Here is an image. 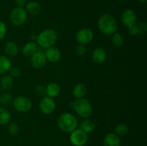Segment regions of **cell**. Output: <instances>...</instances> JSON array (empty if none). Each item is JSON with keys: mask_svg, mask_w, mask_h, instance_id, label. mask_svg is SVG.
Listing matches in <instances>:
<instances>
[{"mask_svg": "<svg viewBox=\"0 0 147 146\" xmlns=\"http://www.w3.org/2000/svg\"><path fill=\"white\" fill-rule=\"evenodd\" d=\"M57 125L62 131L71 133L78 127L77 118L71 113H65L58 117Z\"/></svg>", "mask_w": 147, "mask_h": 146, "instance_id": "obj_2", "label": "cell"}, {"mask_svg": "<svg viewBox=\"0 0 147 146\" xmlns=\"http://www.w3.org/2000/svg\"><path fill=\"white\" fill-rule=\"evenodd\" d=\"M136 24L138 34H144L147 31V24L145 21H139Z\"/></svg>", "mask_w": 147, "mask_h": 146, "instance_id": "obj_27", "label": "cell"}, {"mask_svg": "<svg viewBox=\"0 0 147 146\" xmlns=\"http://www.w3.org/2000/svg\"><path fill=\"white\" fill-rule=\"evenodd\" d=\"M13 106L20 113H27L32 108L30 100L24 96H17L13 100Z\"/></svg>", "mask_w": 147, "mask_h": 146, "instance_id": "obj_7", "label": "cell"}, {"mask_svg": "<svg viewBox=\"0 0 147 146\" xmlns=\"http://www.w3.org/2000/svg\"><path fill=\"white\" fill-rule=\"evenodd\" d=\"M121 19L122 24L125 27H129L136 24L137 17H136V14L134 11L130 9H127L123 11L121 17Z\"/></svg>", "mask_w": 147, "mask_h": 146, "instance_id": "obj_11", "label": "cell"}, {"mask_svg": "<svg viewBox=\"0 0 147 146\" xmlns=\"http://www.w3.org/2000/svg\"><path fill=\"white\" fill-rule=\"evenodd\" d=\"M128 131H129V128L128 126L124 123H121L119 124L115 128V134L117 135L119 137L121 136H124L127 134Z\"/></svg>", "mask_w": 147, "mask_h": 146, "instance_id": "obj_25", "label": "cell"}, {"mask_svg": "<svg viewBox=\"0 0 147 146\" xmlns=\"http://www.w3.org/2000/svg\"><path fill=\"white\" fill-rule=\"evenodd\" d=\"M7 34V27L5 24L0 21V40H3Z\"/></svg>", "mask_w": 147, "mask_h": 146, "instance_id": "obj_32", "label": "cell"}, {"mask_svg": "<svg viewBox=\"0 0 147 146\" xmlns=\"http://www.w3.org/2000/svg\"><path fill=\"white\" fill-rule=\"evenodd\" d=\"M47 62V58L45 52L39 50L37 52L31 56V64L33 67L36 69H41Z\"/></svg>", "mask_w": 147, "mask_h": 146, "instance_id": "obj_10", "label": "cell"}, {"mask_svg": "<svg viewBox=\"0 0 147 146\" xmlns=\"http://www.w3.org/2000/svg\"><path fill=\"white\" fill-rule=\"evenodd\" d=\"M56 104L54 100L50 97H43L39 103L40 110L45 115H50L55 110Z\"/></svg>", "mask_w": 147, "mask_h": 146, "instance_id": "obj_8", "label": "cell"}, {"mask_svg": "<svg viewBox=\"0 0 147 146\" xmlns=\"http://www.w3.org/2000/svg\"><path fill=\"white\" fill-rule=\"evenodd\" d=\"M25 10L27 14L32 16H37L40 14L42 10L40 3L36 1H31L27 2L25 6Z\"/></svg>", "mask_w": 147, "mask_h": 146, "instance_id": "obj_14", "label": "cell"}, {"mask_svg": "<svg viewBox=\"0 0 147 146\" xmlns=\"http://www.w3.org/2000/svg\"><path fill=\"white\" fill-rule=\"evenodd\" d=\"M86 52H87V48H86V45L82 44H79L76 47V53L78 56L79 57H82L84 54H86Z\"/></svg>", "mask_w": 147, "mask_h": 146, "instance_id": "obj_29", "label": "cell"}, {"mask_svg": "<svg viewBox=\"0 0 147 146\" xmlns=\"http://www.w3.org/2000/svg\"><path fill=\"white\" fill-rule=\"evenodd\" d=\"M8 132L11 135H16L19 133V127L17 123H10L8 126Z\"/></svg>", "mask_w": 147, "mask_h": 146, "instance_id": "obj_28", "label": "cell"}, {"mask_svg": "<svg viewBox=\"0 0 147 146\" xmlns=\"http://www.w3.org/2000/svg\"><path fill=\"white\" fill-rule=\"evenodd\" d=\"M39 50L38 44L35 42H29L26 43L22 48V53L24 56L31 57Z\"/></svg>", "mask_w": 147, "mask_h": 146, "instance_id": "obj_15", "label": "cell"}, {"mask_svg": "<svg viewBox=\"0 0 147 146\" xmlns=\"http://www.w3.org/2000/svg\"><path fill=\"white\" fill-rule=\"evenodd\" d=\"M27 2H28L27 0H14V3L17 7H23L24 8V7H25Z\"/></svg>", "mask_w": 147, "mask_h": 146, "instance_id": "obj_34", "label": "cell"}, {"mask_svg": "<svg viewBox=\"0 0 147 146\" xmlns=\"http://www.w3.org/2000/svg\"><path fill=\"white\" fill-rule=\"evenodd\" d=\"M57 37L55 31L53 29H47L42 31L37 35L36 42H37L38 46L47 49L54 46V44L57 42Z\"/></svg>", "mask_w": 147, "mask_h": 146, "instance_id": "obj_3", "label": "cell"}, {"mask_svg": "<svg viewBox=\"0 0 147 146\" xmlns=\"http://www.w3.org/2000/svg\"><path fill=\"white\" fill-rule=\"evenodd\" d=\"M87 88H86V84L83 83H78L76 84L73 90V95L76 99L83 98L86 94Z\"/></svg>", "mask_w": 147, "mask_h": 146, "instance_id": "obj_19", "label": "cell"}, {"mask_svg": "<svg viewBox=\"0 0 147 146\" xmlns=\"http://www.w3.org/2000/svg\"><path fill=\"white\" fill-rule=\"evenodd\" d=\"M4 51L9 57H14L18 54L19 48L15 42L12 41H8L4 45Z\"/></svg>", "mask_w": 147, "mask_h": 146, "instance_id": "obj_17", "label": "cell"}, {"mask_svg": "<svg viewBox=\"0 0 147 146\" xmlns=\"http://www.w3.org/2000/svg\"><path fill=\"white\" fill-rule=\"evenodd\" d=\"M31 38H32V42L37 41V34H33V35L31 36Z\"/></svg>", "mask_w": 147, "mask_h": 146, "instance_id": "obj_35", "label": "cell"}, {"mask_svg": "<svg viewBox=\"0 0 147 146\" xmlns=\"http://www.w3.org/2000/svg\"><path fill=\"white\" fill-rule=\"evenodd\" d=\"M117 1H126V0H117Z\"/></svg>", "mask_w": 147, "mask_h": 146, "instance_id": "obj_37", "label": "cell"}, {"mask_svg": "<svg viewBox=\"0 0 147 146\" xmlns=\"http://www.w3.org/2000/svg\"><path fill=\"white\" fill-rule=\"evenodd\" d=\"M60 87L57 83L52 82L47 84L46 87V94L47 96L51 98L56 97L60 94Z\"/></svg>", "mask_w": 147, "mask_h": 146, "instance_id": "obj_18", "label": "cell"}, {"mask_svg": "<svg viewBox=\"0 0 147 146\" xmlns=\"http://www.w3.org/2000/svg\"><path fill=\"white\" fill-rule=\"evenodd\" d=\"M13 101V96L9 92H4L0 95V104L7 105Z\"/></svg>", "mask_w": 147, "mask_h": 146, "instance_id": "obj_26", "label": "cell"}, {"mask_svg": "<svg viewBox=\"0 0 147 146\" xmlns=\"http://www.w3.org/2000/svg\"><path fill=\"white\" fill-rule=\"evenodd\" d=\"M92 58L96 63L100 64L106 60V52L101 47L96 48L92 53Z\"/></svg>", "mask_w": 147, "mask_h": 146, "instance_id": "obj_16", "label": "cell"}, {"mask_svg": "<svg viewBox=\"0 0 147 146\" xmlns=\"http://www.w3.org/2000/svg\"><path fill=\"white\" fill-rule=\"evenodd\" d=\"M94 37L93 31L88 28H83L79 30L76 34V40L79 44H89Z\"/></svg>", "mask_w": 147, "mask_h": 146, "instance_id": "obj_9", "label": "cell"}, {"mask_svg": "<svg viewBox=\"0 0 147 146\" xmlns=\"http://www.w3.org/2000/svg\"><path fill=\"white\" fill-rule=\"evenodd\" d=\"M11 63L9 59L6 56L0 55V74H5L9 71Z\"/></svg>", "mask_w": 147, "mask_h": 146, "instance_id": "obj_20", "label": "cell"}, {"mask_svg": "<svg viewBox=\"0 0 147 146\" xmlns=\"http://www.w3.org/2000/svg\"><path fill=\"white\" fill-rule=\"evenodd\" d=\"M111 41L113 46L116 47H121L123 46V43H124V38L121 34L116 31V33L113 34Z\"/></svg>", "mask_w": 147, "mask_h": 146, "instance_id": "obj_24", "label": "cell"}, {"mask_svg": "<svg viewBox=\"0 0 147 146\" xmlns=\"http://www.w3.org/2000/svg\"><path fill=\"white\" fill-rule=\"evenodd\" d=\"M99 30L106 35H111L118 30V24L114 17L109 14H103L98 21Z\"/></svg>", "mask_w": 147, "mask_h": 146, "instance_id": "obj_1", "label": "cell"}, {"mask_svg": "<svg viewBox=\"0 0 147 146\" xmlns=\"http://www.w3.org/2000/svg\"><path fill=\"white\" fill-rule=\"evenodd\" d=\"M70 141L74 146H84L88 141L87 133L76 128L70 133Z\"/></svg>", "mask_w": 147, "mask_h": 146, "instance_id": "obj_6", "label": "cell"}, {"mask_svg": "<svg viewBox=\"0 0 147 146\" xmlns=\"http://www.w3.org/2000/svg\"><path fill=\"white\" fill-rule=\"evenodd\" d=\"M128 32L131 36H136L138 34L137 29H136V24H133V25L130 26V27H127Z\"/></svg>", "mask_w": 147, "mask_h": 146, "instance_id": "obj_33", "label": "cell"}, {"mask_svg": "<svg viewBox=\"0 0 147 146\" xmlns=\"http://www.w3.org/2000/svg\"><path fill=\"white\" fill-rule=\"evenodd\" d=\"M11 115L7 109L0 107V125H7L10 122Z\"/></svg>", "mask_w": 147, "mask_h": 146, "instance_id": "obj_23", "label": "cell"}, {"mask_svg": "<svg viewBox=\"0 0 147 146\" xmlns=\"http://www.w3.org/2000/svg\"><path fill=\"white\" fill-rule=\"evenodd\" d=\"M96 128V124L93 120L90 119H87L83 120L80 125V129L85 132L86 133H90L93 131Z\"/></svg>", "mask_w": 147, "mask_h": 146, "instance_id": "obj_21", "label": "cell"}, {"mask_svg": "<svg viewBox=\"0 0 147 146\" xmlns=\"http://www.w3.org/2000/svg\"><path fill=\"white\" fill-rule=\"evenodd\" d=\"M146 1L147 0H138V1L140 3H145V2H146Z\"/></svg>", "mask_w": 147, "mask_h": 146, "instance_id": "obj_36", "label": "cell"}, {"mask_svg": "<svg viewBox=\"0 0 147 146\" xmlns=\"http://www.w3.org/2000/svg\"><path fill=\"white\" fill-rule=\"evenodd\" d=\"M73 109L75 111L83 118H88L91 116L93 113V107L91 103L89 100L86 98L76 99L72 103Z\"/></svg>", "mask_w": 147, "mask_h": 146, "instance_id": "obj_4", "label": "cell"}, {"mask_svg": "<svg viewBox=\"0 0 147 146\" xmlns=\"http://www.w3.org/2000/svg\"><path fill=\"white\" fill-rule=\"evenodd\" d=\"M45 54L47 60H48V61H50L52 63L58 62L60 60V57H61V52H60V51L59 50L58 48L54 47V46L46 49Z\"/></svg>", "mask_w": 147, "mask_h": 146, "instance_id": "obj_12", "label": "cell"}, {"mask_svg": "<svg viewBox=\"0 0 147 146\" xmlns=\"http://www.w3.org/2000/svg\"><path fill=\"white\" fill-rule=\"evenodd\" d=\"M35 93L39 97H45L46 94V88L42 85H38L35 88Z\"/></svg>", "mask_w": 147, "mask_h": 146, "instance_id": "obj_31", "label": "cell"}, {"mask_svg": "<svg viewBox=\"0 0 147 146\" xmlns=\"http://www.w3.org/2000/svg\"><path fill=\"white\" fill-rule=\"evenodd\" d=\"M27 13L23 7H16L11 11L9 19L11 24L16 26L22 25L27 19Z\"/></svg>", "mask_w": 147, "mask_h": 146, "instance_id": "obj_5", "label": "cell"}, {"mask_svg": "<svg viewBox=\"0 0 147 146\" xmlns=\"http://www.w3.org/2000/svg\"><path fill=\"white\" fill-rule=\"evenodd\" d=\"M0 84H1V87L3 90H8L12 87L13 84H14V81H13L12 77L10 75H4L1 79L0 81Z\"/></svg>", "mask_w": 147, "mask_h": 146, "instance_id": "obj_22", "label": "cell"}, {"mask_svg": "<svg viewBox=\"0 0 147 146\" xmlns=\"http://www.w3.org/2000/svg\"><path fill=\"white\" fill-rule=\"evenodd\" d=\"M103 146H121L120 137L115 133H109L103 138Z\"/></svg>", "mask_w": 147, "mask_h": 146, "instance_id": "obj_13", "label": "cell"}, {"mask_svg": "<svg viewBox=\"0 0 147 146\" xmlns=\"http://www.w3.org/2000/svg\"><path fill=\"white\" fill-rule=\"evenodd\" d=\"M9 72V75L11 76V77H20L22 74V71L20 70V69L17 67H11Z\"/></svg>", "mask_w": 147, "mask_h": 146, "instance_id": "obj_30", "label": "cell"}]
</instances>
